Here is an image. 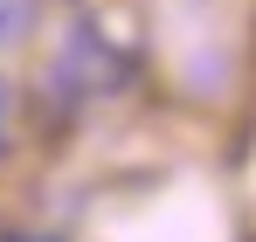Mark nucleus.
<instances>
[{
  "instance_id": "7ed1b4c3",
  "label": "nucleus",
  "mask_w": 256,
  "mask_h": 242,
  "mask_svg": "<svg viewBox=\"0 0 256 242\" xmlns=\"http://www.w3.org/2000/svg\"><path fill=\"white\" fill-rule=\"evenodd\" d=\"M14 242H42V236H14Z\"/></svg>"
},
{
  "instance_id": "f257e3e1",
  "label": "nucleus",
  "mask_w": 256,
  "mask_h": 242,
  "mask_svg": "<svg viewBox=\"0 0 256 242\" xmlns=\"http://www.w3.org/2000/svg\"><path fill=\"white\" fill-rule=\"evenodd\" d=\"M28 21H35V0H0V48L28 35Z\"/></svg>"
},
{
  "instance_id": "f03ea898",
  "label": "nucleus",
  "mask_w": 256,
  "mask_h": 242,
  "mask_svg": "<svg viewBox=\"0 0 256 242\" xmlns=\"http://www.w3.org/2000/svg\"><path fill=\"white\" fill-rule=\"evenodd\" d=\"M0 138H7V83H0Z\"/></svg>"
}]
</instances>
